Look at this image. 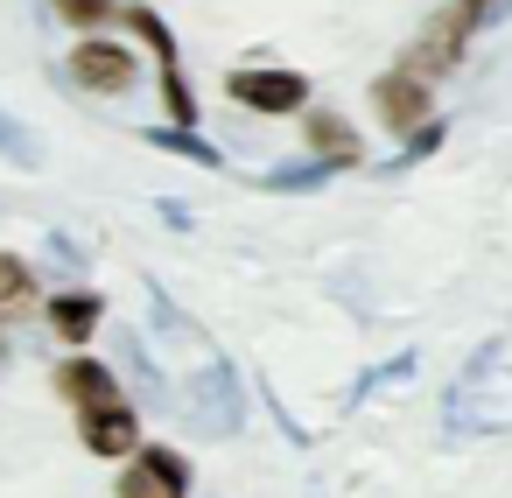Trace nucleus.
I'll return each mask as SVG.
<instances>
[{"label":"nucleus","mask_w":512,"mask_h":498,"mask_svg":"<svg viewBox=\"0 0 512 498\" xmlns=\"http://www.w3.org/2000/svg\"><path fill=\"white\" fill-rule=\"evenodd\" d=\"M141 141H148V148H162V155H176V162H197V169H225V155H218L211 141H197V127H141Z\"/></svg>","instance_id":"14"},{"label":"nucleus","mask_w":512,"mask_h":498,"mask_svg":"<svg viewBox=\"0 0 512 498\" xmlns=\"http://www.w3.org/2000/svg\"><path fill=\"white\" fill-rule=\"evenodd\" d=\"M50 260H57L64 274H78V267H85V260H78V246H71V239H57V232L43 239V267H50Z\"/></svg>","instance_id":"22"},{"label":"nucleus","mask_w":512,"mask_h":498,"mask_svg":"<svg viewBox=\"0 0 512 498\" xmlns=\"http://www.w3.org/2000/svg\"><path fill=\"white\" fill-rule=\"evenodd\" d=\"M78 442L92 456H134L141 449V414L127 400H99V407H78Z\"/></svg>","instance_id":"6"},{"label":"nucleus","mask_w":512,"mask_h":498,"mask_svg":"<svg viewBox=\"0 0 512 498\" xmlns=\"http://www.w3.org/2000/svg\"><path fill=\"white\" fill-rule=\"evenodd\" d=\"M141 288H148V316H155V330H162L169 344H197V351H204V330H197L169 295H162V281H141Z\"/></svg>","instance_id":"15"},{"label":"nucleus","mask_w":512,"mask_h":498,"mask_svg":"<svg viewBox=\"0 0 512 498\" xmlns=\"http://www.w3.org/2000/svg\"><path fill=\"white\" fill-rule=\"evenodd\" d=\"M162 218H169L176 232H190V204H176V197H162Z\"/></svg>","instance_id":"23"},{"label":"nucleus","mask_w":512,"mask_h":498,"mask_svg":"<svg viewBox=\"0 0 512 498\" xmlns=\"http://www.w3.org/2000/svg\"><path fill=\"white\" fill-rule=\"evenodd\" d=\"M113 498H190V456L183 449H162V442H141L127 456Z\"/></svg>","instance_id":"4"},{"label":"nucleus","mask_w":512,"mask_h":498,"mask_svg":"<svg viewBox=\"0 0 512 498\" xmlns=\"http://www.w3.org/2000/svg\"><path fill=\"white\" fill-rule=\"evenodd\" d=\"M22 316H43L36 267H29L22 253H0V323H22Z\"/></svg>","instance_id":"12"},{"label":"nucleus","mask_w":512,"mask_h":498,"mask_svg":"<svg viewBox=\"0 0 512 498\" xmlns=\"http://www.w3.org/2000/svg\"><path fill=\"white\" fill-rule=\"evenodd\" d=\"M372 106H379V120H386L393 134H414V127H428V78L386 71V78L372 85Z\"/></svg>","instance_id":"8"},{"label":"nucleus","mask_w":512,"mask_h":498,"mask_svg":"<svg viewBox=\"0 0 512 498\" xmlns=\"http://www.w3.org/2000/svg\"><path fill=\"white\" fill-rule=\"evenodd\" d=\"M0 162H15V169H43V141H36V127H22L8 106H0Z\"/></svg>","instance_id":"16"},{"label":"nucleus","mask_w":512,"mask_h":498,"mask_svg":"<svg viewBox=\"0 0 512 498\" xmlns=\"http://www.w3.org/2000/svg\"><path fill=\"white\" fill-rule=\"evenodd\" d=\"M134 78H141L134 50H120L113 36H85V43L71 50V85H78V92H127Z\"/></svg>","instance_id":"5"},{"label":"nucleus","mask_w":512,"mask_h":498,"mask_svg":"<svg viewBox=\"0 0 512 498\" xmlns=\"http://www.w3.org/2000/svg\"><path fill=\"white\" fill-rule=\"evenodd\" d=\"M50 15H64L71 29H85V36H92V29H106V22H113V0H50Z\"/></svg>","instance_id":"18"},{"label":"nucleus","mask_w":512,"mask_h":498,"mask_svg":"<svg viewBox=\"0 0 512 498\" xmlns=\"http://www.w3.org/2000/svg\"><path fill=\"white\" fill-rule=\"evenodd\" d=\"M225 99L246 113H309V78L302 71H267V64H239L225 78Z\"/></svg>","instance_id":"3"},{"label":"nucleus","mask_w":512,"mask_h":498,"mask_svg":"<svg viewBox=\"0 0 512 498\" xmlns=\"http://www.w3.org/2000/svg\"><path fill=\"white\" fill-rule=\"evenodd\" d=\"M50 386L71 400V407H99V400H120V372L106 365V358H85V351H71L57 372H50Z\"/></svg>","instance_id":"9"},{"label":"nucleus","mask_w":512,"mask_h":498,"mask_svg":"<svg viewBox=\"0 0 512 498\" xmlns=\"http://www.w3.org/2000/svg\"><path fill=\"white\" fill-rule=\"evenodd\" d=\"M43 323H50V337H64L71 351L78 344H92L99 330H106V302H99V288H57L50 302H43Z\"/></svg>","instance_id":"7"},{"label":"nucleus","mask_w":512,"mask_h":498,"mask_svg":"<svg viewBox=\"0 0 512 498\" xmlns=\"http://www.w3.org/2000/svg\"><path fill=\"white\" fill-rule=\"evenodd\" d=\"M435 148H442V120H428V127H414V134H407V148H400V162H393V169H414V162H421V155H435Z\"/></svg>","instance_id":"19"},{"label":"nucleus","mask_w":512,"mask_h":498,"mask_svg":"<svg viewBox=\"0 0 512 498\" xmlns=\"http://www.w3.org/2000/svg\"><path fill=\"white\" fill-rule=\"evenodd\" d=\"M337 169L330 162H288V169H267L260 176V190H281V197H302V190H323Z\"/></svg>","instance_id":"17"},{"label":"nucleus","mask_w":512,"mask_h":498,"mask_svg":"<svg viewBox=\"0 0 512 498\" xmlns=\"http://www.w3.org/2000/svg\"><path fill=\"white\" fill-rule=\"evenodd\" d=\"M456 15H463L470 29H491V22H505V15H512V0H456Z\"/></svg>","instance_id":"21"},{"label":"nucleus","mask_w":512,"mask_h":498,"mask_svg":"<svg viewBox=\"0 0 512 498\" xmlns=\"http://www.w3.org/2000/svg\"><path fill=\"white\" fill-rule=\"evenodd\" d=\"M407 372H414V351H400V358H393V365H372V372H365V379H358V386H351V400H365V393H379V386H386V379H407Z\"/></svg>","instance_id":"20"},{"label":"nucleus","mask_w":512,"mask_h":498,"mask_svg":"<svg viewBox=\"0 0 512 498\" xmlns=\"http://www.w3.org/2000/svg\"><path fill=\"white\" fill-rule=\"evenodd\" d=\"M176 407H183L190 435H239V421H246V393H239V372H232L225 358H204V372L190 379V393H183Z\"/></svg>","instance_id":"2"},{"label":"nucleus","mask_w":512,"mask_h":498,"mask_svg":"<svg viewBox=\"0 0 512 498\" xmlns=\"http://www.w3.org/2000/svg\"><path fill=\"white\" fill-rule=\"evenodd\" d=\"M0 365H8V337H0Z\"/></svg>","instance_id":"24"},{"label":"nucleus","mask_w":512,"mask_h":498,"mask_svg":"<svg viewBox=\"0 0 512 498\" xmlns=\"http://www.w3.org/2000/svg\"><path fill=\"white\" fill-rule=\"evenodd\" d=\"M302 134H309L316 162H330V169H351V162H365V148H358V127H351L344 113H330V106H309V113H302Z\"/></svg>","instance_id":"10"},{"label":"nucleus","mask_w":512,"mask_h":498,"mask_svg":"<svg viewBox=\"0 0 512 498\" xmlns=\"http://www.w3.org/2000/svg\"><path fill=\"white\" fill-rule=\"evenodd\" d=\"M442 428H449L456 442H470V435H505V428H512V351H505V337H491L484 351H470V365L449 379V393H442Z\"/></svg>","instance_id":"1"},{"label":"nucleus","mask_w":512,"mask_h":498,"mask_svg":"<svg viewBox=\"0 0 512 498\" xmlns=\"http://www.w3.org/2000/svg\"><path fill=\"white\" fill-rule=\"evenodd\" d=\"M113 358H120V372L141 386V400H148V407H176V393H169V372L148 358L141 330H113Z\"/></svg>","instance_id":"11"},{"label":"nucleus","mask_w":512,"mask_h":498,"mask_svg":"<svg viewBox=\"0 0 512 498\" xmlns=\"http://www.w3.org/2000/svg\"><path fill=\"white\" fill-rule=\"evenodd\" d=\"M463 36H470V22H463V15L449 8V15H442V22H435V29H428V36L414 43V57H407L400 71H414V78H435V71H449V64H456V43H463Z\"/></svg>","instance_id":"13"}]
</instances>
